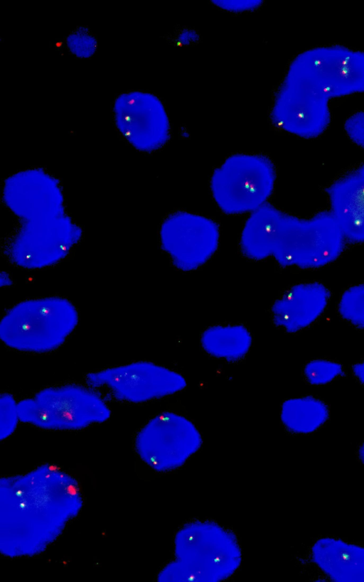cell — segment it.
<instances>
[{"instance_id": "obj_1", "label": "cell", "mask_w": 364, "mask_h": 582, "mask_svg": "<svg viewBox=\"0 0 364 582\" xmlns=\"http://www.w3.org/2000/svg\"><path fill=\"white\" fill-rule=\"evenodd\" d=\"M359 92H364V52L311 48L291 62L275 91L270 119L284 131L315 138L330 124L331 99Z\"/></svg>"}, {"instance_id": "obj_2", "label": "cell", "mask_w": 364, "mask_h": 582, "mask_svg": "<svg viewBox=\"0 0 364 582\" xmlns=\"http://www.w3.org/2000/svg\"><path fill=\"white\" fill-rule=\"evenodd\" d=\"M2 200L17 217L3 244L4 255L16 266L30 269L53 266L81 239V228L65 211L60 182L42 168L7 178Z\"/></svg>"}, {"instance_id": "obj_3", "label": "cell", "mask_w": 364, "mask_h": 582, "mask_svg": "<svg viewBox=\"0 0 364 582\" xmlns=\"http://www.w3.org/2000/svg\"><path fill=\"white\" fill-rule=\"evenodd\" d=\"M82 502L75 478L53 466L1 479V553L15 557L42 552L78 514Z\"/></svg>"}, {"instance_id": "obj_4", "label": "cell", "mask_w": 364, "mask_h": 582, "mask_svg": "<svg viewBox=\"0 0 364 582\" xmlns=\"http://www.w3.org/2000/svg\"><path fill=\"white\" fill-rule=\"evenodd\" d=\"M175 559L159 573V581L218 582L240 567L242 551L235 534L211 520L183 524L174 538Z\"/></svg>"}, {"instance_id": "obj_5", "label": "cell", "mask_w": 364, "mask_h": 582, "mask_svg": "<svg viewBox=\"0 0 364 582\" xmlns=\"http://www.w3.org/2000/svg\"><path fill=\"white\" fill-rule=\"evenodd\" d=\"M78 322L77 308L65 298L27 299L5 313L0 323V339L15 350L46 353L60 347Z\"/></svg>"}, {"instance_id": "obj_6", "label": "cell", "mask_w": 364, "mask_h": 582, "mask_svg": "<svg viewBox=\"0 0 364 582\" xmlns=\"http://www.w3.org/2000/svg\"><path fill=\"white\" fill-rule=\"evenodd\" d=\"M345 243L346 238L331 212L301 218L282 211L272 256L282 267L316 269L337 259Z\"/></svg>"}, {"instance_id": "obj_7", "label": "cell", "mask_w": 364, "mask_h": 582, "mask_svg": "<svg viewBox=\"0 0 364 582\" xmlns=\"http://www.w3.org/2000/svg\"><path fill=\"white\" fill-rule=\"evenodd\" d=\"M21 422L50 430H78L107 421L111 411L95 389L65 384L18 402Z\"/></svg>"}, {"instance_id": "obj_8", "label": "cell", "mask_w": 364, "mask_h": 582, "mask_svg": "<svg viewBox=\"0 0 364 582\" xmlns=\"http://www.w3.org/2000/svg\"><path fill=\"white\" fill-rule=\"evenodd\" d=\"M276 178L274 164L267 156L236 153L215 168L210 188L223 212L240 215L252 212L267 203Z\"/></svg>"}, {"instance_id": "obj_9", "label": "cell", "mask_w": 364, "mask_h": 582, "mask_svg": "<svg viewBox=\"0 0 364 582\" xmlns=\"http://www.w3.org/2000/svg\"><path fill=\"white\" fill-rule=\"evenodd\" d=\"M85 379L87 385L105 390L117 401L134 404L176 394L186 386L181 374L148 361L90 372Z\"/></svg>"}, {"instance_id": "obj_10", "label": "cell", "mask_w": 364, "mask_h": 582, "mask_svg": "<svg viewBox=\"0 0 364 582\" xmlns=\"http://www.w3.org/2000/svg\"><path fill=\"white\" fill-rule=\"evenodd\" d=\"M201 444L202 437L195 425L173 412H164L152 418L135 438L139 457L159 472L181 467Z\"/></svg>"}, {"instance_id": "obj_11", "label": "cell", "mask_w": 364, "mask_h": 582, "mask_svg": "<svg viewBox=\"0 0 364 582\" xmlns=\"http://www.w3.org/2000/svg\"><path fill=\"white\" fill-rule=\"evenodd\" d=\"M159 237L161 248L174 266L190 271L203 266L215 254L220 228L212 219L180 210L164 219Z\"/></svg>"}, {"instance_id": "obj_12", "label": "cell", "mask_w": 364, "mask_h": 582, "mask_svg": "<svg viewBox=\"0 0 364 582\" xmlns=\"http://www.w3.org/2000/svg\"><path fill=\"white\" fill-rule=\"evenodd\" d=\"M117 129L138 151L151 153L169 140V119L161 101L154 95L132 91L119 95L114 102Z\"/></svg>"}, {"instance_id": "obj_13", "label": "cell", "mask_w": 364, "mask_h": 582, "mask_svg": "<svg viewBox=\"0 0 364 582\" xmlns=\"http://www.w3.org/2000/svg\"><path fill=\"white\" fill-rule=\"evenodd\" d=\"M325 191L346 240L364 244V163L342 174Z\"/></svg>"}, {"instance_id": "obj_14", "label": "cell", "mask_w": 364, "mask_h": 582, "mask_svg": "<svg viewBox=\"0 0 364 582\" xmlns=\"http://www.w3.org/2000/svg\"><path fill=\"white\" fill-rule=\"evenodd\" d=\"M330 297V291L321 283L296 284L272 304V321L276 326L288 333H296L318 318L327 306Z\"/></svg>"}, {"instance_id": "obj_15", "label": "cell", "mask_w": 364, "mask_h": 582, "mask_svg": "<svg viewBox=\"0 0 364 582\" xmlns=\"http://www.w3.org/2000/svg\"><path fill=\"white\" fill-rule=\"evenodd\" d=\"M311 559L332 581H364V546L322 537L311 549Z\"/></svg>"}, {"instance_id": "obj_16", "label": "cell", "mask_w": 364, "mask_h": 582, "mask_svg": "<svg viewBox=\"0 0 364 582\" xmlns=\"http://www.w3.org/2000/svg\"><path fill=\"white\" fill-rule=\"evenodd\" d=\"M282 210L267 203L252 212L242 230L241 253L251 260L260 261L272 254L277 224Z\"/></svg>"}, {"instance_id": "obj_17", "label": "cell", "mask_w": 364, "mask_h": 582, "mask_svg": "<svg viewBox=\"0 0 364 582\" xmlns=\"http://www.w3.org/2000/svg\"><path fill=\"white\" fill-rule=\"evenodd\" d=\"M252 342L250 332L242 325H217L205 329L200 337L203 350L210 355L228 362L242 359Z\"/></svg>"}, {"instance_id": "obj_18", "label": "cell", "mask_w": 364, "mask_h": 582, "mask_svg": "<svg viewBox=\"0 0 364 582\" xmlns=\"http://www.w3.org/2000/svg\"><path fill=\"white\" fill-rule=\"evenodd\" d=\"M329 417V409L323 401L306 396L283 402L281 420L294 433H310L318 429Z\"/></svg>"}, {"instance_id": "obj_19", "label": "cell", "mask_w": 364, "mask_h": 582, "mask_svg": "<svg viewBox=\"0 0 364 582\" xmlns=\"http://www.w3.org/2000/svg\"><path fill=\"white\" fill-rule=\"evenodd\" d=\"M338 311L348 323L364 330V284L352 286L343 293Z\"/></svg>"}, {"instance_id": "obj_20", "label": "cell", "mask_w": 364, "mask_h": 582, "mask_svg": "<svg viewBox=\"0 0 364 582\" xmlns=\"http://www.w3.org/2000/svg\"><path fill=\"white\" fill-rule=\"evenodd\" d=\"M303 373L306 382L313 385L326 384L338 377L345 375L341 364L321 359L307 362L304 367Z\"/></svg>"}, {"instance_id": "obj_21", "label": "cell", "mask_w": 364, "mask_h": 582, "mask_svg": "<svg viewBox=\"0 0 364 582\" xmlns=\"http://www.w3.org/2000/svg\"><path fill=\"white\" fill-rule=\"evenodd\" d=\"M68 50L79 58H88L96 51L97 41L90 29L80 26L73 31L66 38Z\"/></svg>"}, {"instance_id": "obj_22", "label": "cell", "mask_w": 364, "mask_h": 582, "mask_svg": "<svg viewBox=\"0 0 364 582\" xmlns=\"http://www.w3.org/2000/svg\"><path fill=\"white\" fill-rule=\"evenodd\" d=\"M18 421L20 420L18 402L11 394H1L0 397V437L1 440L12 434Z\"/></svg>"}, {"instance_id": "obj_23", "label": "cell", "mask_w": 364, "mask_h": 582, "mask_svg": "<svg viewBox=\"0 0 364 582\" xmlns=\"http://www.w3.org/2000/svg\"><path fill=\"white\" fill-rule=\"evenodd\" d=\"M345 129L351 141L364 149V112L355 113L348 117Z\"/></svg>"}, {"instance_id": "obj_24", "label": "cell", "mask_w": 364, "mask_h": 582, "mask_svg": "<svg viewBox=\"0 0 364 582\" xmlns=\"http://www.w3.org/2000/svg\"><path fill=\"white\" fill-rule=\"evenodd\" d=\"M213 4L217 6L232 12L252 11L263 3L261 0H214Z\"/></svg>"}, {"instance_id": "obj_25", "label": "cell", "mask_w": 364, "mask_h": 582, "mask_svg": "<svg viewBox=\"0 0 364 582\" xmlns=\"http://www.w3.org/2000/svg\"><path fill=\"white\" fill-rule=\"evenodd\" d=\"M198 40V34L196 31L192 29H183L177 36V41L182 45H187L194 43Z\"/></svg>"}, {"instance_id": "obj_26", "label": "cell", "mask_w": 364, "mask_h": 582, "mask_svg": "<svg viewBox=\"0 0 364 582\" xmlns=\"http://www.w3.org/2000/svg\"><path fill=\"white\" fill-rule=\"evenodd\" d=\"M352 371L358 382L364 385V360L354 364Z\"/></svg>"}, {"instance_id": "obj_27", "label": "cell", "mask_w": 364, "mask_h": 582, "mask_svg": "<svg viewBox=\"0 0 364 582\" xmlns=\"http://www.w3.org/2000/svg\"><path fill=\"white\" fill-rule=\"evenodd\" d=\"M0 278H1L0 284H1V286H2V287L3 286H5V287L9 286L13 283L12 279H11V276L6 271H2L1 273Z\"/></svg>"}, {"instance_id": "obj_28", "label": "cell", "mask_w": 364, "mask_h": 582, "mask_svg": "<svg viewBox=\"0 0 364 582\" xmlns=\"http://www.w3.org/2000/svg\"><path fill=\"white\" fill-rule=\"evenodd\" d=\"M358 456L360 462L364 464V442L358 448Z\"/></svg>"}]
</instances>
